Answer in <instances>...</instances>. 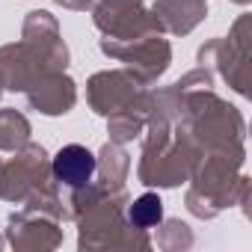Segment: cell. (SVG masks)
Wrapping results in <instances>:
<instances>
[{
  "label": "cell",
  "mask_w": 252,
  "mask_h": 252,
  "mask_svg": "<svg viewBox=\"0 0 252 252\" xmlns=\"http://www.w3.org/2000/svg\"><path fill=\"white\" fill-rule=\"evenodd\" d=\"M54 175L68 187H83L95 175V155L86 146H65L54 158Z\"/></svg>",
  "instance_id": "6da1fadb"
},
{
  "label": "cell",
  "mask_w": 252,
  "mask_h": 252,
  "mask_svg": "<svg viewBox=\"0 0 252 252\" xmlns=\"http://www.w3.org/2000/svg\"><path fill=\"white\" fill-rule=\"evenodd\" d=\"M131 222L140 225V228H152L163 220V202L155 196V193H143L134 205H131Z\"/></svg>",
  "instance_id": "7a4b0ae2"
}]
</instances>
